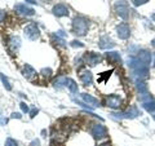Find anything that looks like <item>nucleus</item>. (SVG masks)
I'll use <instances>...</instances> for the list:
<instances>
[{"instance_id": "nucleus-19", "label": "nucleus", "mask_w": 155, "mask_h": 146, "mask_svg": "<svg viewBox=\"0 0 155 146\" xmlns=\"http://www.w3.org/2000/svg\"><path fill=\"white\" fill-rule=\"evenodd\" d=\"M5 146H18V144H17V141H16V140H13V138H11V137H8V138L5 140Z\"/></svg>"}, {"instance_id": "nucleus-14", "label": "nucleus", "mask_w": 155, "mask_h": 146, "mask_svg": "<svg viewBox=\"0 0 155 146\" xmlns=\"http://www.w3.org/2000/svg\"><path fill=\"white\" fill-rule=\"evenodd\" d=\"M19 45H21V40H19L18 36H12L11 40H9V47H11L12 52H17Z\"/></svg>"}, {"instance_id": "nucleus-9", "label": "nucleus", "mask_w": 155, "mask_h": 146, "mask_svg": "<svg viewBox=\"0 0 155 146\" xmlns=\"http://www.w3.org/2000/svg\"><path fill=\"white\" fill-rule=\"evenodd\" d=\"M80 80L84 83L85 85H91L92 84V80H93V78H92V72L88 71V70H83L80 71Z\"/></svg>"}, {"instance_id": "nucleus-10", "label": "nucleus", "mask_w": 155, "mask_h": 146, "mask_svg": "<svg viewBox=\"0 0 155 146\" xmlns=\"http://www.w3.org/2000/svg\"><path fill=\"white\" fill-rule=\"evenodd\" d=\"M81 98H83L87 104H88L91 108H97V106L100 105V102L97 98H94V97H92L91 95H87V93H83L81 95Z\"/></svg>"}, {"instance_id": "nucleus-21", "label": "nucleus", "mask_w": 155, "mask_h": 146, "mask_svg": "<svg viewBox=\"0 0 155 146\" xmlns=\"http://www.w3.org/2000/svg\"><path fill=\"white\" fill-rule=\"evenodd\" d=\"M145 106V109L149 110V111H153L155 109V104H146V105H143Z\"/></svg>"}, {"instance_id": "nucleus-32", "label": "nucleus", "mask_w": 155, "mask_h": 146, "mask_svg": "<svg viewBox=\"0 0 155 146\" xmlns=\"http://www.w3.org/2000/svg\"><path fill=\"white\" fill-rule=\"evenodd\" d=\"M153 19H154V21H155V14H154V16H153Z\"/></svg>"}, {"instance_id": "nucleus-24", "label": "nucleus", "mask_w": 155, "mask_h": 146, "mask_svg": "<svg viewBox=\"0 0 155 146\" xmlns=\"http://www.w3.org/2000/svg\"><path fill=\"white\" fill-rule=\"evenodd\" d=\"M71 45H72V47H83V44H81L80 41H78V40L71 41Z\"/></svg>"}, {"instance_id": "nucleus-20", "label": "nucleus", "mask_w": 155, "mask_h": 146, "mask_svg": "<svg viewBox=\"0 0 155 146\" xmlns=\"http://www.w3.org/2000/svg\"><path fill=\"white\" fill-rule=\"evenodd\" d=\"M41 74L44 75V76H47V78H49L51 74H52V70H51V69H43V70H41Z\"/></svg>"}, {"instance_id": "nucleus-27", "label": "nucleus", "mask_w": 155, "mask_h": 146, "mask_svg": "<svg viewBox=\"0 0 155 146\" xmlns=\"http://www.w3.org/2000/svg\"><path fill=\"white\" fill-rule=\"evenodd\" d=\"M38 114V109H32L31 111H30V116H31V118H34V116H35Z\"/></svg>"}, {"instance_id": "nucleus-23", "label": "nucleus", "mask_w": 155, "mask_h": 146, "mask_svg": "<svg viewBox=\"0 0 155 146\" xmlns=\"http://www.w3.org/2000/svg\"><path fill=\"white\" fill-rule=\"evenodd\" d=\"M132 2H133V4H134V5H141V4L146 3L147 0H132Z\"/></svg>"}, {"instance_id": "nucleus-4", "label": "nucleus", "mask_w": 155, "mask_h": 146, "mask_svg": "<svg viewBox=\"0 0 155 146\" xmlns=\"http://www.w3.org/2000/svg\"><path fill=\"white\" fill-rule=\"evenodd\" d=\"M25 35L30 39V40H36L39 38V28L36 27L35 23H31L25 28Z\"/></svg>"}, {"instance_id": "nucleus-18", "label": "nucleus", "mask_w": 155, "mask_h": 146, "mask_svg": "<svg viewBox=\"0 0 155 146\" xmlns=\"http://www.w3.org/2000/svg\"><path fill=\"white\" fill-rule=\"evenodd\" d=\"M0 79H2V81H3V84H4V87L7 88V91H11L12 89V87H11V84H9V81H8V79L5 76H4L3 74H0Z\"/></svg>"}, {"instance_id": "nucleus-22", "label": "nucleus", "mask_w": 155, "mask_h": 146, "mask_svg": "<svg viewBox=\"0 0 155 146\" xmlns=\"http://www.w3.org/2000/svg\"><path fill=\"white\" fill-rule=\"evenodd\" d=\"M19 106H21V109H22L23 113H27V111H28V106L25 104V102H22V104L19 105Z\"/></svg>"}, {"instance_id": "nucleus-25", "label": "nucleus", "mask_w": 155, "mask_h": 146, "mask_svg": "<svg viewBox=\"0 0 155 146\" xmlns=\"http://www.w3.org/2000/svg\"><path fill=\"white\" fill-rule=\"evenodd\" d=\"M30 146H40V141H39V140H34L30 144Z\"/></svg>"}, {"instance_id": "nucleus-5", "label": "nucleus", "mask_w": 155, "mask_h": 146, "mask_svg": "<svg viewBox=\"0 0 155 146\" xmlns=\"http://www.w3.org/2000/svg\"><path fill=\"white\" fill-rule=\"evenodd\" d=\"M14 11L19 14H23V16H34V13H35V11L32 8H28L26 4H16Z\"/></svg>"}, {"instance_id": "nucleus-3", "label": "nucleus", "mask_w": 155, "mask_h": 146, "mask_svg": "<svg viewBox=\"0 0 155 146\" xmlns=\"http://www.w3.org/2000/svg\"><path fill=\"white\" fill-rule=\"evenodd\" d=\"M91 133H92V136H94L96 138H104V137H106L107 131H106V128L102 124H93V127L91 129Z\"/></svg>"}, {"instance_id": "nucleus-2", "label": "nucleus", "mask_w": 155, "mask_h": 146, "mask_svg": "<svg viewBox=\"0 0 155 146\" xmlns=\"http://www.w3.org/2000/svg\"><path fill=\"white\" fill-rule=\"evenodd\" d=\"M115 11L118 12V14L122 18H128V14H129V9H128V4L125 0H118L115 3Z\"/></svg>"}, {"instance_id": "nucleus-28", "label": "nucleus", "mask_w": 155, "mask_h": 146, "mask_svg": "<svg viewBox=\"0 0 155 146\" xmlns=\"http://www.w3.org/2000/svg\"><path fill=\"white\" fill-rule=\"evenodd\" d=\"M12 118H13V119H14V118L21 119V114H19V113H13V114H12Z\"/></svg>"}, {"instance_id": "nucleus-31", "label": "nucleus", "mask_w": 155, "mask_h": 146, "mask_svg": "<svg viewBox=\"0 0 155 146\" xmlns=\"http://www.w3.org/2000/svg\"><path fill=\"white\" fill-rule=\"evenodd\" d=\"M100 146H111L109 142H106V144H102V145H100Z\"/></svg>"}, {"instance_id": "nucleus-26", "label": "nucleus", "mask_w": 155, "mask_h": 146, "mask_svg": "<svg viewBox=\"0 0 155 146\" xmlns=\"http://www.w3.org/2000/svg\"><path fill=\"white\" fill-rule=\"evenodd\" d=\"M4 18H5V12H4V11H0V22H3Z\"/></svg>"}, {"instance_id": "nucleus-30", "label": "nucleus", "mask_w": 155, "mask_h": 146, "mask_svg": "<svg viewBox=\"0 0 155 146\" xmlns=\"http://www.w3.org/2000/svg\"><path fill=\"white\" fill-rule=\"evenodd\" d=\"M27 3H30V4H36V0H26Z\"/></svg>"}, {"instance_id": "nucleus-1", "label": "nucleus", "mask_w": 155, "mask_h": 146, "mask_svg": "<svg viewBox=\"0 0 155 146\" xmlns=\"http://www.w3.org/2000/svg\"><path fill=\"white\" fill-rule=\"evenodd\" d=\"M88 26H89V23L84 17H76L74 19V22H72V31H74L76 35L83 36L87 34V31H88Z\"/></svg>"}, {"instance_id": "nucleus-16", "label": "nucleus", "mask_w": 155, "mask_h": 146, "mask_svg": "<svg viewBox=\"0 0 155 146\" xmlns=\"http://www.w3.org/2000/svg\"><path fill=\"white\" fill-rule=\"evenodd\" d=\"M65 85L70 89V92H72V93L78 92V84L75 83V80L70 79V78H69V79H65Z\"/></svg>"}, {"instance_id": "nucleus-13", "label": "nucleus", "mask_w": 155, "mask_h": 146, "mask_svg": "<svg viewBox=\"0 0 155 146\" xmlns=\"http://www.w3.org/2000/svg\"><path fill=\"white\" fill-rule=\"evenodd\" d=\"M106 57H107V61L110 64H120V56L118 52H109Z\"/></svg>"}, {"instance_id": "nucleus-17", "label": "nucleus", "mask_w": 155, "mask_h": 146, "mask_svg": "<svg viewBox=\"0 0 155 146\" xmlns=\"http://www.w3.org/2000/svg\"><path fill=\"white\" fill-rule=\"evenodd\" d=\"M140 61H142V62H145V64H149L150 62V53L149 52H146V51H143V52H141L140 53Z\"/></svg>"}, {"instance_id": "nucleus-12", "label": "nucleus", "mask_w": 155, "mask_h": 146, "mask_svg": "<svg viewBox=\"0 0 155 146\" xmlns=\"http://www.w3.org/2000/svg\"><path fill=\"white\" fill-rule=\"evenodd\" d=\"M22 74H23V76H25V78H27V79H31L32 76L36 75V71H35V69H34L32 66L25 65V66H23V70H22Z\"/></svg>"}, {"instance_id": "nucleus-33", "label": "nucleus", "mask_w": 155, "mask_h": 146, "mask_svg": "<svg viewBox=\"0 0 155 146\" xmlns=\"http://www.w3.org/2000/svg\"><path fill=\"white\" fill-rule=\"evenodd\" d=\"M154 118H155V115H154Z\"/></svg>"}, {"instance_id": "nucleus-6", "label": "nucleus", "mask_w": 155, "mask_h": 146, "mask_svg": "<svg viewBox=\"0 0 155 146\" xmlns=\"http://www.w3.org/2000/svg\"><path fill=\"white\" fill-rule=\"evenodd\" d=\"M84 60H85V64H88L91 66H94L100 62L101 57H100V55H97V53L91 52V53H87V55L84 56Z\"/></svg>"}, {"instance_id": "nucleus-15", "label": "nucleus", "mask_w": 155, "mask_h": 146, "mask_svg": "<svg viewBox=\"0 0 155 146\" xmlns=\"http://www.w3.org/2000/svg\"><path fill=\"white\" fill-rule=\"evenodd\" d=\"M111 47H114V43H113L111 39H109L107 36L101 38V40H100V48H102V49H107V48H111Z\"/></svg>"}, {"instance_id": "nucleus-7", "label": "nucleus", "mask_w": 155, "mask_h": 146, "mask_svg": "<svg viewBox=\"0 0 155 146\" xmlns=\"http://www.w3.org/2000/svg\"><path fill=\"white\" fill-rule=\"evenodd\" d=\"M53 13L56 14L57 17H64V16H69V9L64 4H57V5L53 7Z\"/></svg>"}, {"instance_id": "nucleus-8", "label": "nucleus", "mask_w": 155, "mask_h": 146, "mask_svg": "<svg viewBox=\"0 0 155 146\" xmlns=\"http://www.w3.org/2000/svg\"><path fill=\"white\" fill-rule=\"evenodd\" d=\"M118 36L120 39L129 38V27H128L127 23H120L118 26Z\"/></svg>"}, {"instance_id": "nucleus-11", "label": "nucleus", "mask_w": 155, "mask_h": 146, "mask_svg": "<svg viewBox=\"0 0 155 146\" xmlns=\"http://www.w3.org/2000/svg\"><path fill=\"white\" fill-rule=\"evenodd\" d=\"M106 104L113 109H118L120 106V98L118 96H110V97H107V100H106Z\"/></svg>"}, {"instance_id": "nucleus-29", "label": "nucleus", "mask_w": 155, "mask_h": 146, "mask_svg": "<svg viewBox=\"0 0 155 146\" xmlns=\"http://www.w3.org/2000/svg\"><path fill=\"white\" fill-rule=\"evenodd\" d=\"M7 121H8L7 119H4V118H2V119H0V124H5V123H7Z\"/></svg>"}]
</instances>
